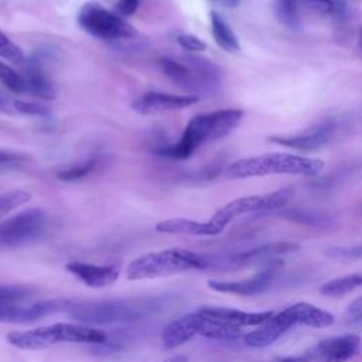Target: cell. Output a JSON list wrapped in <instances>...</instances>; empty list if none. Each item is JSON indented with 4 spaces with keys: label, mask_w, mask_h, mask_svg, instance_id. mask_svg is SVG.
Listing matches in <instances>:
<instances>
[{
    "label": "cell",
    "mask_w": 362,
    "mask_h": 362,
    "mask_svg": "<svg viewBox=\"0 0 362 362\" xmlns=\"http://www.w3.org/2000/svg\"><path fill=\"white\" fill-rule=\"evenodd\" d=\"M242 117L243 112L232 107L195 115L187 123L178 143L160 147L156 150V154L170 160H185L202 144L228 136L239 124Z\"/></svg>",
    "instance_id": "6da1fadb"
},
{
    "label": "cell",
    "mask_w": 362,
    "mask_h": 362,
    "mask_svg": "<svg viewBox=\"0 0 362 362\" xmlns=\"http://www.w3.org/2000/svg\"><path fill=\"white\" fill-rule=\"evenodd\" d=\"M334 256H341V257H362V246H358V247H341V249H335Z\"/></svg>",
    "instance_id": "f546056e"
},
{
    "label": "cell",
    "mask_w": 362,
    "mask_h": 362,
    "mask_svg": "<svg viewBox=\"0 0 362 362\" xmlns=\"http://www.w3.org/2000/svg\"><path fill=\"white\" fill-rule=\"evenodd\" d=\"M296 249H297V245H294V243H287V242L269 243V245H264L262 247H256V249H252L249 252L235 255L228 262L232 264V267H242V266L252 264V263H255L260 259L270 257V256L280 255V253H287V252H291V250H296Z\"/></svg>",
    "instance_id": "e0dca14e"
},
{
    "label": "cell",
    "mask_w": 362,
    "mask_h": 362,
    "mask_svg": "<svg viewBox=\"0 0 362 362\" xmlns=\"http://www.w3.org/2000/svg\"><path fill=\"white\" fill-rule=\"evenodd\" d=\"M65 304L64 300H48L24 307L16 301H0V322H31L65 308Z\"/></svg>",
    "instance_id": "7c38bea8"
},
{
    "label": "cell",
    "mask_w": 362,
    "mask_h": 362,
    "mask_svg": "<svg viewBox=\"0 0 362 362\" xmlns=\"http://www.w3.org/2000/svg\"><path fill=\"white\" fill-rule=\"evenodd\" d=\"M301 3L307 8L322 14H332L338 10V3L335 0H301L300 4Z\"/></svg>",
    "instance_id": "4316f807"
},
{
    "label": "cell",
    "mask_w": 362,
    "mask_h": 362,
    "mask_svg": "<svg viewBox=\"0 0 362 362\" xmlns=\"http://www.w3.org/2000/svg\"><path fill=\"white\" fill-rule=\"evenodd\" d=\"M334 315L310 303H296L279 314H273L259 329L245 335V344L250 348H264L294 325L324 328L334 324Z\"/></svg>",
    "instance_id": "277c9868"
},
{
    "label": "cell",
    "mask_w": 362,
    "mask_h": 362,
    "mask_svg": "<svg viewBox=\"0 0 362 362\" xmlns=\"http://www.w3.org/2000/svg\"><path fill=\"white\" fill-rule=\"evenodd\" d=\"M280 263L273 262L272 266L259 272L250 279L236 280V281H222V280H208V287L214 291L235 294V296H256L267 290L272 279L276 273V266Z\"/></svg>",
    "instance_id": "4fadbf2b"
},
{
    "label": "cell",
    "mask_w": 362,
    "mask_h": 362,
    "mask_svg": "<svg viewBox=\"0 0 362 362\" xmlns=\"http://www.w3.org/2000/svg\"><path fill=\"white\" fill-rule=\"evenodd\" d=\"M14 107L17 112L28 116H45L49 113V109L41 103L37 102H28V100H14Z\"/></svg>",
    "instance_id": "484cf974"
},
{
    "label": "cell",
    "mask_w": 362,
    "mask_h": 362,
    "mask_svg": "<svg viewBox=\"0 0 362 362\" xmlns=\"http://www.w3.org/2000/svg\"><path fill=\"white\" fill-rule=\"evenodd\" d=\"M0 57L18 65L25 62L24 51L1 31H0Z\"/></svg>",
    "instance_id": "cb8c5ba5"
},
{
    "label": "cell",
    "mask_w": 362,
    "mask_h": 362,
    "mask_svg": "<svg viewBox=\"0 0 362 362\" xmlns=\"http://www.w3.org/2000/svg\"><path fill=\"white\" fill-rule=\"evenodd\" d=\"M208 267V260L191 250L164 249L143 253L133 259L126 267V277L129 280H147Z\"/></svg>",
    "instance_id": "5b68a950"
},
{
    "label": "cell",
    "mask_w": 362,
    "mask_h": 362,
    "mask_svg": "<svg viewBox=\"0 0 362 362\" xmlns=\"http://www.w3.org/2000/svg\"><path fill=\"white\" fill-rule=\"evenodd\" d=\"M279 362H310L307 354L298 355V356H287V358H281L279 359Z\"/></svg>",
    "instance_id": "d6a6232c"
},
{
    "label": "cell",
    "mask_w": 362,
    "mask_h": 362,
    "mask_svg": "<svg viewBox=\"0 0 362 362\" xmlns=\"http://www.w3.org/2000/svg\"><path fill=\"white\" fill-rule=\"evenodd\" d=\"M24 79H25L27 90L31 95L41 99H47V100L55 99V89L37 61L28 62Z\"/></svg>",
    "instance_id": "ac0fdd59"
},
{
    "label": "cell",
    "mask_w": 362,
    "mask_h": 362,
    "mask_svg": "<svg viewBox=\"0 0 362 362\" xmlns=\"http://www.w3.org/2000/svg\"><path fill=\"white\" fill-rule=\"evenodd\" d=\"M348 315L352 320H362V297L352 301L348 307Z\"/></svg>",
    "instance_id": "4dcf8cb0"
},
{
    "label": "cell",
    "mask_w": 362,
    "mask_h": 362,
    "mask_svg": "<svg viewBox=\"0 0 362 362\" xmlns=\"http://www.w3.org/2000/svg\"><path fill=\"white\" fill-rule=\"evenodd\" d=\"M47 215L41 208H28L0 223V243L18 245L38 236L45 226Z\"/></svg>",
    "instance_id": "ba28073f"
},
{
    "label": "cell",
    "mask_w": 362,
    "mask_h": 362,
    "mask_svg": "<svg viewBox=\"0 0 362 362\" xmlns=\"http://www.w3.org/2000/svg\"><path fill=\"white\" fill-rule=\"evenodd\" d=\"M17 158H18V154H16L14 151L0 148V165L11 164V163H14Z\"/></svg>",
    "instance_id": "1f68e13d"
},
{
    "label": "cell",
    "mask_w": 362,
    "mask_h": 362,
    "mask_svg": "<svg viewBox=\"0 0 362 362\" xmlns=\"http://www.w3.org/2000/svg\"><path fill=\"white\" fill-rule=\"evenodd\" d=\"M96 164V160L95 158H89L86 161H82V163H78L75 165H71V167H66L64 170H61L58 173V178L61 181H76V180H81L83 178L85 175H88L93 167Z\"/></svg>",
    "instance_id": "d4e9b609"
},
{
    "label": "cell",
    "mask_w": 362,
    "mask_h": 362,
    "mask_svg": "<svg viewBox=\"0 0 362 362\" xmlns=\"http://www.w3.org/2000/svg\"><path fill=\"white\" fill-rule=\"evenodd\" d=\"M197 321L198 313H189L171 321L161 334L163 345L167 349H174L191 341L195 335H198Z\"/></svg>",
    "instance_id": "2e32d148"
},
{
    "label": "cell",
    "mask_w": 362,
    "mask_h": 362,
    "mask_svg": "<svg viewBox=\"0 0 362 362\" xmlns=\"http://www.w3.org/2000/svg\"><path fill=\"white\" fill-rule=\"evenodd\" d=\"M337 132V123L334 120L322 122L311 129H307L304 132L296 133V134H276L270 136L269 140L280 144L283 147L297 150V151H314L329 143V140L334 137Z\"/></svg>",
    "instance_id": "9c48e42d"
},
{
    "label": "cell",
    "mask_w": 362,
    "mask_h": 362,
    "mask_svg": "<svg viewBox=\"0 0 362 362\" xmlns=\"http://www.w3.org/2000/svg\"><path fill=\"white\" fill-rule=\"evenodd\" d=\"M139 7V0H117L115 4V13L126 18L134 14Z\"/></svg>",
    "instance_id": "f1b7e54d"
},
{
    "label": "cell",
    "mask_w": 362,
    "mask_h": 362,
    "mask_svg": "<svg viewBox=\"0 0 362 362\" xmlns=\"http://www.w3.org/2000/svg\"><path fill=\"white\" fill-rule=\"evenodd\" d=\"M219 6H223V7H228V8H233V7H238L240 0H211Z\"/></svg>",
    "instance_id": "836d02e7"
},
{
    "label": "cell",
    "mask_w": 362,
    "mask_h": 362,
    "mask_svg": "<svg viewBox=\"0 0 362 362\" xmlns=\"http://www.w3.org/2000/svg\"><path fill=\"white\" fill-rule=\"evenodd\" d=\"M31 199V194L23 189H14L8 191L3 195H0V214L10 212L24 204H27Z\"/></svg>",
    "instance_id": "603a6c76"
},
{
    "label": "cell",
    "mask_w": 362,
    "mask_h": 362,
    "mask_svg": "<svg viewBox=\"0 0 362 362\" xmlns=\"http://www.w3.org/2000/svg\"><path fill=\"white\" fill-rule=\"evenodd\" d=\"M164 362H188V359L184 355H175V356H171L170 359H167Z\"/></svg>",
    "instance_id": "e575fe53"
},
{
    "label": "cell",
    "mask_w": 362,
    "mask_h": 362,
    "mask_svg": "<svg viewBox=\"0 0 362 362\" xmlns=\"http://www.w3.org/2000/svg\"><path fill=\"white\" fill-rule=\"evenodd\" d=\"M198 313L236 325V327H247V325H262L264 324L274 313L273 311H262V313H247L235 308L226 307H201Z\"/></svg>",
    "instance_id": "9a60e30c"
},
{
    "label": "cell",
    "mask_w": 362,
    "mask_h": 362,
    "mask_svg": "<svg viewBox=\"0 0 362 362\" xmlns=\"http://www.w3.org/2000/svg\"><path fill=\"white\" fill-rule=\"evenodd\" d=\"M0 112H3V113H4V112H8V110H7V103L4 102V99H3L1 96H0Z\"/></svg>",
    "instance_id": "d590c367"
},
{
    "label": "cell",
    "mask_w": 362,
    "mask_h": 362,
    "mask_svg": "<svg viewBox=\"0 0 362 362\" xmlns=\"http://www.w3.org/2000/svg\"><path fill=\"white\" fill-rule=\"evenodd\" d=\"M361 346V338L355 334L331 337L320 341L307 352L310 362H348Z\"/></svg>",
    "instance_id": "8fae6325"
},
{
    "label": "cell",
    "mask_w": 362,
    "mask_h": 362,
    "mask_svg": "<svg viewBox=\"0 0 362 362\" xmlns=\"http://www.w3.org/2000/svg\"><path fill=\"white\" fill-rule=\"evenodd\" d=\"M209 20L215 42L226 52H238L240 49L239 40L232 27L223 20V17L218 11L211 10Z\"/></svg>",
    "instance_id": "d6986e66"
},
{
    "label": "cell",
    "mask_w": 362,
    "mask_h": 362,
    "mask_svg": "<svg viewBox=\"0 0 362 362\" xmlns=\"http://www.w3.org/2000/svg\"><path fill=\"white\" fill-rule=\"evenodd\" d=\"M0 81L3 82V85H6L7 89H10L14 93L27 92L24 76L20 75L17 71H14L10 65L4 64L1 59H0Z\"/></svg>",
    "instance_id": "7402d4cb"
},
{
    "label": "cell",
    "mask_w": 362,
    "mask_h": 362,
    "mask_svg": "<svg viewBox=\"0 0 362 362\" xmlns=\"http://www.w3.org/2000/svg\"><path fill=\"white\" fill-rule=\"evenodd\" d=\"M301 0H273V13L276 18L290 30L300 27V8Z\"/></svg>",
    "instance_id": "ffe728a7"
},
{
    "label": "cell",
    "mask_w": 362,
    "mask_h": 362,
    "mask_svg": "<svg viewBox=\"0 0 362 362\" xmlns=\"http://www.w3.org/2000/svg\"><path fill=\"white\" fill-rule=\"evenodd\" d=\"M358 287H362V273H355L329 280L324 286H321L320 291L327 297H338L349 291H354Z\"/></svg>",
    "instance_id": "44dd1931"
},
{
    "label": "cell",
    "mask_w": 362,
    "mask_h": 362,
    "mask_svg": "<svg viewBox=\"0 0 362 362\" xmlns=\"http://www.w3.org/2000/svg\"><path fill=\"white\" fill-rule=\"evenodd\" d=\"M161 71L177 85L185 89H206L216 86L221 81V69L209 59L201 57H187L185 62L160 58Z\"/></svg>",
    "instance_id": "52a82bcc"
},
{
    "label": "cell",
    "mask_w": 362,
    "mask_h": 362,
    "mask_svg": "<svg viewBox=\"0 0 362 362\" xmlns=\"http://www.w3.org/2000/svg\"><path fill=\"white\" fill-rule=\"evenodd\" d=\"M322 168L324 161L320 158L290 153H264L233 161L226 170V177L232 180L264 177L270 174L313 177L320 174Z\"/></svg>",
    "instance_id": "7a4b0ae2"
},
{
    "label": "cell",
    "mask_w": 362,
    "mask_h": 362,
    "mask_svg": "<svg viewBox=\"0 0 362 362\" xmlns=\"http://www.w3.org/2000/svg\"><path fill=\"white\" fill-rule=\"evenodd\" d=\"M7 342L24 351H41L58 344H103L106 332L69 322H55L45 327L13 331L6 337Z\"/></svg>",
    "instance_id": "3957f363"
},
{
    "label": "cell",
    "mask_w": 362,
    "mask_h": 362,
    "mask_svg": "<svg viewBox=\"0 0 362 362\" xmlns=\"http://www.w3.org/2000/svg\"><path fill=\"white\" fill-rule=\"evenodd\" d=\"M76 20L83 31L100 40H130L137 35V30L126 18L95 1L85 3L79 8Z\"/></svg>",
    "instance_id": "8992f818"
},
{
    "label": "cell",
    "mask_w": 362,
    "mask_h": 362,
    "mask_svg": "<svg viewBox=\"0 0 362 362\" xmlns=\"http://www.w3.org/2000/svg\"><path fill=\"white\" fill-rule=\"evenodd\" d=\"M65 269L85 286L92 288L107 287L119 277V269L112 264H93L72 260L65 264Z\"/></svg>",
    "instance_id": "5bb4252c"
},
{
    "label": "cell",
    "mask_w": 362,
    "mask_h": 362,
    "mask_svg": "<svg viewBox=\"0 0 362 362\" xmlns=\"http://www.w3.org/2000/svg\"><path fill=\"white\" fill-rule=\"evenodd\" d=\"M177 42L180 44V47L182 49L191 51V52H199V51H204L206 48V44L201 38H198V37H195L192 34H181V35H178L177 37Z\"/></svg>",
    "instance_id": "83f0119b"
},
{
    "label": "cell",
    "mask_w": 362,
    "mask_h": 362,
    "mask_svg": "<svg viewBox=\"0 0 362 362\" xmlns=\"http://www.w3.org/2000/svg\"><path fill=\"white\" fill-rule=\"evenodd\" d=\"M198 102V95H175L168 92L150 90L134 99L132 107L140 115H158L173 110H182Z\"/></svg>",
    "instance_id": "30bf717a"
}]
</instances>
